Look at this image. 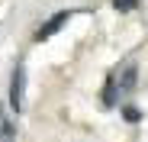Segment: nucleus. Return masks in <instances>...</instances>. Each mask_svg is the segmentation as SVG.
Here are the masks:
<instances>
[{"mask_svg":"<svg viewBox=\"0 0 148 142\" xmlns=\"http://www.w3.org/2000/svg\"><path fill=\"white\" fill-rule=\"evenodd\" d=\"M116 87H119V84L110 78V81H106V90H103V103H106V107H113V103H116Z\"/></svg>","mask_w":148,"mask_h":142,"instance_id":"obj_4","label":"nucleus"},{"mask_svg":"<svg viewBox=\"0 0 148 142\" xmlns=\"http://www.w3.org/2000/svg\"><path fill=\"white\" fill-rule=\"evenodd\" d=\"M135 74H138V68H135V61H129L126 71H122V78H119V90H122V94L135 90Z\"/></svg>","mask_w":148,"mask_h":142,"instance_id":"obj_3","label":"nucleus"},{"mask_svg":"<svg viewBox=\"0 0 148 142\" xmlns=\"http://www.w3.org/2000/svg\"><path fill=\"white\" fill-rule=\"evenodd\" d=\"M122 116H126L129 123H138V116H142V113H138L135 107H126V110H122Z\"/></svg>","mask_w":148,"mask_h":142,"instance_id":"obj_6","label":"nucleus"},{"mask_svg":"<svg viewBox=\"0 0 148 142\" xmlns=\"http://www.w3.org/2000/svg\"><path fill=\"white\" fill-rule=\"evenodd\" d=\"M23 100H26V65L16 61L13 78H10V107L19 113V110H23Z\"/></svg>","mask_w":148,"mask_h":142,"instance_id":"obj_1","label":"nucleus"},{"mask_svg":"<svg viewBox=\"0 0 148 142\" xmlns=\"http://www.w3.org/2000/svg\"><path fill=\"white\" fill-rule=\"evenodd\" d=\"M0 139H3V142H13V126H10V123L0 126Z\"/></svg>","mask_w":148,"mask_h":142,"instance_id":"obj_7","label":"nucleus"},{"mask_svg":"<svg viewBox=\"0 0 148 142\" xmlns=\"http://www.w3.org/2000/svg\"><path fill=\"white\" fill-rule=\"evenodd\" d=\"M113 7L122 10V13H129V10H135V0H113Z\"/></svg>","mask_w":148,"mask_h":142,"instance_id":"obj_5","label":"nucleus"},{"mask_svg":"<svg viewBox=\"0 0 148 142\" xmlns=\"http://www.w3.org/2000/svg\"><path fill=\"white\" fill-rule=\"evenodd\" d=\"M71 19V10H61V13H55V16H48L42 26H39V32H36V42H45V39H52L64 23Z\"/></svg>","mask_w":148,"mask_h":142,"instance_id":"obj_2","label":"nucleus"}]
</instances>
